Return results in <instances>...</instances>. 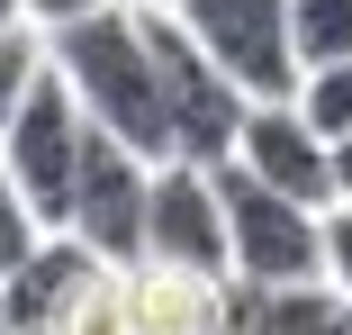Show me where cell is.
Masks as SVG:
<instances>
[{"mask_svg":"<svg viewBox=\"0 0 352 335\" xmlns=\"http://www.w3.org/2000/svg\"><path fill=\"white\" fill-rule=\"evenodd\" d=\"M54 73L73 82L82 118L109 127V136H126L135 154H172V127H163V91H154V45H145V19H135V0H118V10L100 19H73L45 37Z\"/></svg>","mask_w":352,"mask_h":335,"instance_id":"obj_1","label":"cell"},{"mask_svg":"<svg viewBox=\"0 0 352 335\" xmlns=\"http://www.w3.org/2000/svg\"><path fill=\"white\" fill-rule=\"evenodd\" d=\"M135 19H145V45H154V91H163L172 154H181V163H226V154H235V136H244L253 91H244L226 63L190 37V19H181V10H135Z\"/></svg>","mask_w":352,"mask_h":335,"instance_id":"obj_2","label":"cell"},{"mask_svg":"<svg viewBox=\"0 0 352 335\" xmlns=\"http://www.w3.org/2000/svg\"><path fill=\"white\" fill-rule=\"evenodd\" d=\"M208 172H217V199H226V263L244 281H325V209L316 199L271 190L235 154Z\"/></svg>","mask_w":352,"mask_h":335,"instance_id":"obj_3","label":"cell"},{"mask_svg":"<svg viewBox=\"0 0 352 335\" xmlns=\"http://www.w3.org/2000/svg\"><path fill=\"white\" fill-rule=\"evenodd\" d=\"M82 145H91V118H82L73 82H63V73H54V54H45V73L28 82L19 118H10V136H0V172L28 190V209H36L45 227H63V209H73Z\"/></svg>","mask_w":352,"mask_h":335,"instance_id":"obj_4","label":"cell"},{"mask_svg":"<svg viewBox=\"0 0 352 335\" xmlns=\"http://www.w3.org/2000/svg\"><path fill=\"white\" fill-rule=\"evenodd\" d=\"M145 209H154V154H135L126 136L91 127L63 227H73V236L100 254V263H145Z\"/></svg>","mask_w":352,"mask_h":335,"instance_id":"obj_5","label":"cell"},{"mask_svg":"<svg viewBox=\"0 0 352 335\" xmlns=\"http://www.w3.org/2000/svg\"><path fill=\"white\" fill-rule=\"evenodd\" d=\"M145 263L154 272H181V281H226V199H217V172L208 163H181L163 154L154 163V209H145Z\"/></svg>","mask_w":352,"mask_h":335,"instance_id":"obj_6","label":"cell"},{"mask_svg":"<svg viewBox=\"0 0 352 335\" xmlns=\"http://www.w3.org/2000/svg\"><path fill=\"white\" fill-rule=\"evenodd\" d=\"M190 37L226 63L253 100L298 91V45H289V0H181Z\"/></svg>","mask_w":352,"mask_h":335,"instance_id":"obj_7","label":"cell"},{"mask_svg":"<svg viewBox=\"0 0 352 335\" xmlns=\"http://www.w3.org/2000/svg\"><path fill=\"white\" fill-rule=\"evenodd\" d=\"M109 272H118V263H100L73 227H45L28 245V263L0 281V326H91Z\"/></svg>","mask_w":352,"mask_h":335,"instance_id":"obj_8","label":"cell"},{"mask_svg":"<svg viewBox=\"0 0 352 335\" xmlns=\"http://www.w3.org/2000/svg\"><path fill=\"white\" fill-rule=\"evenodd\" d=\"M235 163L262 172L271 190H289V199L334 209V145L298 118V100H253L244 109V136H235Z\"/></svg>","mask_w":352,"mask_h":335,"instance_id":"obj_9","label":"cell"},{"mask_svg":"<svg viewBox=\"0 0 352 335\" xmlns=\"http://www.w3.org/2000/svg\"><path fill=\"white\" fill-rule=\"evenodd\" d=\"M289 100H298V118L316 127L325 145H334V136H352V54H343V63H307Z\"/></svg>","mask_w":352,"mask_h":335,"instance_id":"obj_10","label":"cell"},{"mask_svg":"<svg viewBox=\"0 0 352 335\" xmlns=\"http://www.w3.org/2000/svg\"><path fill=\"white\" fill-rule=\"evenodd\" d=\"M289 45H298V73L343 63L352 54V0H289Z\"/></svg>","mask_w":352,"mask_h":335,"instance_id":"obj_11","label":"cell"},{"mask_svg":"<svg viewBox=\"0 0 352 335\" xmlns=\"http://www.w3.org/2000/svg\"><path fill=\"white\" fill-rule=\"evenodd\" d=\"M36 73H45V37L36 28H10V37H0V136H10V118H19V100H28Z\"/></svg>","mask_w":352,"mask_h":335,"instance_id":"obj_12","label":"cell"},{"mask_svg":"<svg viewBox=\"0 0 352 335\" xmlns=\"http://www.w3.org/2000/svg\"><path fill=\"white\" fill-rule=\"evenodd\" d=\"M36 236H45V218L28 209V190L0 172V281H10L19 263H28V245H36Z\"/></svg>","mask_w":352,"mask_h":335,"instance_id":"obj_13","label":"cell"},{"mask_svg":"<svg viewBox=\"0 0 352 335\" xmlns=\"http://www.w3.org/2000/svg\"><path fill=\"white\" fill-rule=\"evenodd\" d=\"M325 281H334L343 308H352V199H334V209H325Z\"/></svg>","mask_w":352,"mask_h":335,"instance_id":"obj_14","label":"cell"},{"mask_svg":"<svg viewBox=\"0 0 352 335\" xmlns=\"http://www.w3.org/2000/svg\"><path fill=\"white\" fill-rule=\"evenodd\" d=\"M100 10H118V0H28V28H36V37H54V28L100 19Z\"/></svg>","mask_w":352,"mask_h":335,"instance_id":"obj_15","label":"cell"},{"mask_svg":"<svg viewBox=\"0 0 352 335\" xmlns=\"http://www.w3.org/2000/svg\"><path fill=\"white\" fill-rule=\"evenodd\" d=\"M334 199H352V136H334Z\"/></svg>","mask_w":352,"mask_h":335,"instance_id":"obj_16","label":"cell"},{"mask_svg":"<svg viewBox=\"0 0 352 335\" xmlns=\"http://www.w3.org/2000/svg\"><path fill=\"white\" fill-rule=\"evenodd\" d=\"M10 28H28V0H0V37H10Z\"/></svg>","mask_w":352,"mask_h":335,"instance_id":"obj_17","label":"cell"},{"mask_svg":"<svg viewBox=\"0 0 352 335\" xmlns=\"http://www.w3.org/2000/svg\"><path fill=\"white\" fill-rule=\"evenodd\" d=\"M135 10H181V0H135Z\"/></svg>","mask_w":352,"mask_h":335,"instance_id":"obj_18","label":"cell"}]
</instances>
